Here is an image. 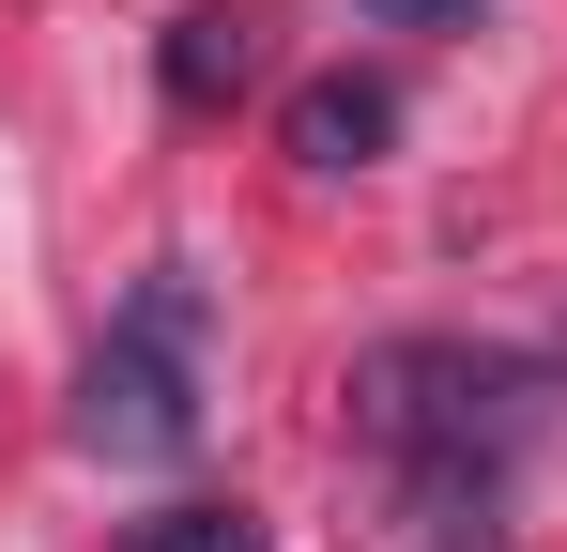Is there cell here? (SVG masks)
<instances>
[{"label":"cell","mask_w":567,"mask_h":552,"mask_svg":"<svg viewBox=\"0 0 567 552\" xmlns=\"http://www.w3.org/2000/svg\"><path fill=\"white\" fill-rule=\"evenodd\" d=\"M537 415H553V368L475 354V338H383V354L353 368V430H369L430 507H491V476L537 446Z\"/></svg>","instance_id":"cell-1"},{"label":"cell","mask_w":567,"mask_h":552,"mask_svg":"<svg viewBox=\"0 0 567 552\" xmlns=\"http://www.w3.org/2000/svg\"><path fill=\"white\" fill-rule=\"evenodd\" d=\"M199 384H215V307H199L185 262H154L123 307H107V338L78 354V446L93 460H185L199 446Z\"/></svg>","instance_id":"cell-2"},{"label":"cell","mask_w":567,"mask_h":552,"mask_svg":"<svg viewBox=\"0 0 567 552\" xmlns=\"http://www.w3.org/2000/svg\"><path fill=\"white\" fill-rule=\"evenodd\" d=\"M383 139H399V92H383V78H307V92H291V154H307L322 184L383 170Z\"/></svg>","instance_id":"cell-3"},{"label":"cell","mask_w":567,"mask_h":552,"mask_svg":"<svg viewBox=\"0 0 567 552\" xmlns=\"http://www.w3.org/2000/svg\"><path fill=\"white\" fill-rule=\"evenodd\" d=\"M154 78H169V108H230V92L261 78V16H246V0H199V16H169Z\"/></svg>","instance_id":"cell-4"},{"label":"cell","mask_w":567,"mask_h":552,"mask_svg":"<svg viewBox=\"0 0 567 552\" xmlns=\"http://www.w3.org/2000/svg\"><path fill=\"white\" fill-rule=\"evenodd\" d=\"M123 552H261V522H246V507H154Z\"/></svg>","instance_id":"cell-5"},{"label":"cell","mask_w":567,"mask_h":552,"mask_svg":"<svg viewBox=\"0 0 567 552\" xmlns=\"http://www.w3.org/2000/svg\"><path fill=\"white\" fill-rule=\"evenodd\" d=\"M383 31H475V0H369Z\"/></svg>","instance_id":"cell-6"}]
</instances>
